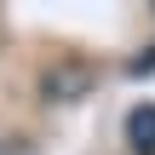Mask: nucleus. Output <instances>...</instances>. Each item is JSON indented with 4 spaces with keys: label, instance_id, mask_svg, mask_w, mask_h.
<instances>
[{
    "label": "nucleus",
    "instance_id": "obj_1",
    "mask_svg": "<svg viewBox=\"0 0 155 155\" xmlns=\"http://www.w3.org/2000/svg\"><path fill=\"white\" fill-rule=\"evenodd\" d=\"M127 144L138 155H155V104H138L127 115Z\"/></svg>",
    "mask_w": 155,
    "mask_h": 155
},
{
    "label": "nucleus",
    "instance_id": "obj_2",
    "mask_svg": "<svg viewBox=\"0 0 155 155\" xmlns=\"http://www.w3.org/2000/svg\"><path fill=\"white\" fill-rule=\"evenodd\" d=\"M81 86H86L81 69H58V75H46V98H58V104H69L63 92H81Z\"/></svg>",
    "mask_w": 155,
    "mask_h": 155
},
{
    "label": "nucleus",
    "instance_id": "obj_3",
    "mask_svg": "<svg viewBox=\"0 0 155 155\" xmlns=\"http://www.w3.org/2000/svg\"><path fill=\"white\" fill-rule=\"evenodd\" d=\"M0 155H29V150H23L17 138H0Z\"/></svg>",
    "mask_w": 155,
    "mask_h": 155
}]
</instances>
